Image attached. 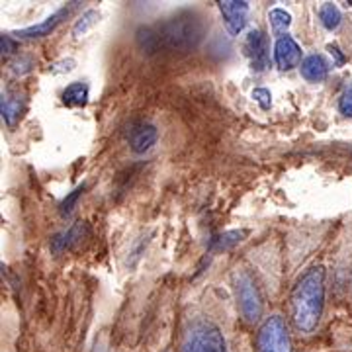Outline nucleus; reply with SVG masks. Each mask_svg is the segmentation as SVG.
<instances>
[{
  "label": "nucleus",
  "instance_id": "nucleus-1",
  "mask_svg": "<svg viewBox=\"0 0 352 352\" xmlns=\"http://www.w3.org/2000/svg\"><path fill=\"white\" fill-rule=\"evenodd\" d=\"M327 270L323 264L309 266L289 292V317L298 333L311 335L325 311Z\"/></svg>",
  "mask_w": 352,
  "mask_h": 352
},
{
  "label": "nucleus",
  "instance_id": "nucleus-2",
  "mask_svg": "<svg viewBox=\"0 0 352 352\" xmlns=\"http://www.w3.org/2000/svg\"><path fill=\"white\" fill-rule=\"evenodd\" d=\"M161 50L188 53L196 50L204 39L206 28L194 10H180L164 22L155 25Z\"/></svg>",
  "mask_w": 352,
  "mask_h": 352
},
{
  "label": "nucleus",
  "instance_id": "nucleus-3",
  "mask_svg": "<svg viewBox=\"0 0 352 352\" xmlns=\"http://www.w3.org/2000/svg\"><path fill=\"white\" fill-rule=\"evenodd\" d=\"M180 352H227L223 331L210 317H196L186 327Z\"/></svg>",
  "mask_w": 352,
  "mask_h": 352
},
{
  "label": "nucleus",
  "instance_id": "nucleus-4",
  "mask_svg": "<svg viewBox=\"0 0 352 352\" xmlns=\"http://www.w3.org/2000/svg\"><path fill=\"white\" fill-rule=\"evenodd\" d=\"M233 286H235L237 305H239L243 321L249 325H254L256 321H261L264 309L263 294H261L256 280L249 270H239L233 276Z\"/></svg>",
  "mask_w": 352,
  "mask_h": 352
},
{
  "label": "nucleus",
  "instance_id": "nucleus-5",
  "mask_svg": "<svg viewBox=\"0 0 352 352\" xmlns=\"http://www.w3.org/2000/svg\"><path fill=\"white\" fill-rule=\"evenodd\" d=\"M256 352H294L288 325L280 315H270L256 333Z\"/></svg>",
  "mask_w": 352,
  "mask_h": 352
},
{
  "label": "nucleus",
  "instance_id": "nucleus-6",
  "mask_svg": "<svg viewBox=\"0 0 352 352\" xmlns=\"http://www.w3.org/2000/svg\"><path fill=\"white\" fill-rule=\"evenodd\" d=\"M302 47L298 45V41L289 36H282L274 45V61H276L278 69L282 71H289L296 67H302L303 63Z\"/></svg>",
  "mask_w": 352,
  "mask_h": 352
},
{
  "label": "nucleus",
  "instance_id": "nucleus-7",
  "mask_svg": "<svg viewBox=\"0 0 352 352\" xmlns=\"http://www.w3.org/2000/svg\"><path fill=\"white\" fill-rule=\"evenodd\" d=\"M217 6H219V12L223 14L227 30L233 36H239L241 32L245 30V25H247L249 2H243V0H223V2H217Z\"/></svg>",
  "mask_w": 352,
  "mask_h": 352
},
{
  "label": "nucleus",
  "instance_id": "nucleus-8",
  "mask_svg": "<svg viewBox=\"0 0 352 352\" xmlns=\"http://www.w3.org/2000/svg\"><path fill=\"white\" fill-rule=\"evenodd\" d=\"M157 139H159V129L157 127L149 124V122H138L129 129L127 143H129V149L135 155H143V153L151 151L153 145L157 143Z\"/></svg>",
  "mask_w": 352,
  "mask_h": 352
},
{
  "label": "nucleus",
  "instance_id": "nucleus-9",
  "mask_svg": "<svg viewBox=\"0 0 352 352\" xmlns=\"http://www.w3.org/2000/svg\"><path fill=\"white\" fill-rule=\"evenodd\" d=\"M245 53L251 59L254 71H264L268 67V39L261 30H252L245 39Z\"/></svg>",
  "mask_w": 352,
  "mask_h": 352
},
{
  "label": "nucleus",
  "instance_id": "nucleus-10",
  "mask_svg": "<svg viewBox=\"0 0 352 352\" xmlns=\"http://www.w3.org/2000/svg\"><path fill=\"white\" fill-rule=\"evenodd\" d=\"M88 235V226L85 221H76L75 226H71L63 233H57L51 239V252L53 254H61L65 251L75 249L78 243H82V239Z\"/></svg>",
  "mask_w": 352,
  "mask_h": 352
},
{
  "label": "nucleus",
  "instance_id": "nucleus-11",
  "mask_svg": "<svg viewBox=\"0 0 352 352\" xmlns=\"http://www.w3.org/2000/svg\"><path fill=\"white\" fill-rule=\"evenodd\" d=\"M73 10V6H67V8H61L59 12H55L53 16H50L47 20H43L41 24L36 25H30V28H24V30H20V32H16V36H20V38L25 39H34V38H45V36H50L51 32L57 28V25L63 22L65 18L71 14Z\"/></svg>",
  "mask_w": 352,
  "mask_h": 352
},
{
  "label": "nucleus",
  "instance_id": "nucleus-12",
  "mask_svg": "<svg viewBox=\"0 0 352 352\" xmlns=\"http://www.w3.org/2000/svg\"><path fill=\"white\" fill-rule=\"evenodd\" d=\"M25 110V100L22 94L16 92H6L2 94V102H0V113L2 120L8 127H14L18 124V120L22 118V113Z\"/></svg>",
  "mask_w": 352,
  "mask_h": 352
},
{
  "label": "nucleus",
  "instance_id": "nucleus-13",
  "mask_svg": "<svg viewBox=\"0 0 352 352\" xmlns=\"http://www.w3.org/2000/svg\"><path fill=\"white\" fill-rule=\"evenodd\" d=\"M329 69H331V65L327 63V59L323 55H317V53L307 55L303 59L302 67H300L302 76L305 80H309V82H321V80H325L329 76Z\"/></svg>",
  "mask_w": 352,
  "mask_h": 352
},
{
  "label": "nucleus",
  "instance_id": "nucleus-14",
  "mask_svg": "<svg viewBox=\"0 0 352 352\" xmlns=\"http://www.w3.org/2000/svg\"><path fill=\"white\" fill-rule=\"evenodd\" d=\"M88 102V85L87 82H71L63 90V104L69 108H82Z\"/></svg>",
  "mask_w": 352,
  "mask_h": 352
},
{
  "label": "nucleus",
  "instance_id": "nucleus-15",
  "mask_svg": "<svg viewBox=\"0 0 352 352\" xmlns=\"http://www.w3.org/2000/svg\"><path fill=\"white\" fill-rule=\"evenodd\" d=\"M135 41H138L139 50L143 51V53H147V55H153V53L161 51L155 25H141L135 32Z\"/></svg>",
  "mask_w": 352,
  "mask_h": 352
},
{
  "label": "nucleus",
  "instance_id": "nucleus-16",
  "mask_svg": "<svg viewBox=\"0 0 352 352\" xmlns=\"http://www.w3.org/2000/svg\"><path fill=\"white\" fill-rule=\"evenodd\" d=\"M319 20L321 24L327 28L329 32L337 30L342 22V16H340V10L333 4V2H325L321 8H319Z\"/></svg>",
  "mask_w": 352,
  "mask_h": 352
},
{
  "label": "nucleus",
  "instance_id": "nucleus-17",
  "mask_svg": "<svg viewBox=\"0 0 352 352\" xmlns=\"http://www.w3.org/2000/svg\"><path fill=\"white\" fill-rule=\"evenodd\" d=\"M98 22H100V12L98 10H87V12L76 20L75 25H73V36L75 38L85 36L88 30H92Z\"/></svg>",
  "mask_w": 352,
  "mask_h": 352
},
{
  "label": "nucleus",
  "instance_id": "nucleus-18",
  "mask_svg": "<svg viewBox=\"0 0 352 352\" xmlns=\"http://www.w3.org/2000/svg\"><path fill=\"white\" fill-rule=\"evenodd\" d=\"M268 20H270V25H272V32L276 34V36H282L286 30L292 24V16H289L286 10H282V8H274V10H270L268 14Z\"/></svg>",
  "mask_w": 352,
  "mask_h": 352
},
{
  "label": "nucleus",
  "instance_id": "nucleus-19",
  "mask_svg": "<svg viewBox=\"0 0 352 352\" xmlns=\"http://www.w3.org/2000/svg\"><path fill=\"white\" fill-rule=\"evenodd\" d=\"M245 233L243 231H229V233H223V235H217L214 241H212V249L214 251H226V249H231L235 247L237 243H241V237Z\"/></svg>",
  "mask_w": 352,
  "mask_h": 352
},
{
  "label": "nucleus",
  "instance_id": "nucleus-20",
  "mask_svg": "<svg viewBox=\"0 0 352 352\" xmlns=\"http://www.w3.org/2000/svg\"><path fill=\"white\" fill-rule=\"evenodd\" d=\"M82 192H85V186H78V188L73 190V192H71V194L61 201V206H59V214L63 215V217H69V215L73 214L76 201H78V198L82 196Z\"/></svg>",
  "mask_w": 352,
  "mask_h": 352
},
{
  "label": "nucleus",
  "instance_id": "nucleus-21",
  "mask_svg": "<svg viewBox=\"0 0 352 352\" xmlns=\"http://www.w3.org/2000/svg\"><path fill=\"white\" fill-rule=\"evenodd\" d=\"M339 112L344 118H352V82H349L339 98Z\"/></svg>",
  "mask_w": 352,
  "mask_h": 352
},
{
  "label": "nucleus",
  "instance_id": "nucleus-22",
  "mask_svg": "<svg viewBox=\"0 0 352 352\" xmlns=\"http://www.w3.org/2000/svg\"><path fill=\"white\" fill-rule=\"evenodd\" d=\"M75 67H76L75 59L67 57V59H61V61H55V63L50 67V71L53 73V75H65V73L75 71Z\"/></svg>",
  "mask_w": 352,
  "mask_h": 352
},
{
  "label": "nucleus",
  "instance_id": "nucleus-23",
  "mask_svg": "<svg viewBox=\"0 0 352 352\" xmlns=\"http://www.w3.org/2000/svg\"><path fill=\"white\" fill-rule=\"evenodd\" d=\"M252 100L258 102L263 110H268L272 106V94L266 88H254L252 90Z\"/></svg>",
  "mask_w": 352,
  "mask_h": 352
},
{
  "label": "nucleus",
  "instance_id": "nucleus-24",
  "mask_svg": "<svg viewBox=\"0 0 352 352\" xmlns=\"http://www.w3.org/2000/svg\"><path fill=\"white\" fill-rule=\"evenodd\" d=\"M0 50H2V57H6V55H10L14 51L18 50V43H16V39H12L10 36H0Z\"/></svg>",
  "mask_w": 352,
  "mask_h": 352
},
{
  "label": "nucleus",
  "instance_id": "nucleus-25",
  "mask_svg": "<svg viewBox=\"0 0 352 352\" xmlns=\"http://www.w3.org/2000/svg\"><path fill=\"white\" fill-rule=\"evenodd\" d=\"M327 51L331 53V57L335 59V67H342V65L346 63V57H344V53L340 51V47L337 43H329L327 45Z\"/></svg>",
  "mask_w": 352,
  "mask_h": 352
}]
</instances>
